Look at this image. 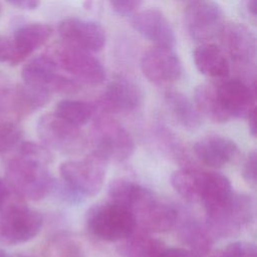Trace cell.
Masks as SVG:
<instances>
[{
	"label": "cell",
	"instance_id": "21",
	"mask_svg": "<svg viewBox=\"0 0 257 257\" xmlns=\"http://www.w3.org/2000/svg\"><path fill=\"white\" fill-rule=\"evenodd\" d=\"M193 58L197 69L208 77L220 80L230 74V61L223 49L215 43L204 42L198 45Z\"/></svg>",
	"mask_w": 257,
	"mask_h": 257
},
{
	"label": "cell",
	"instance_id": "7",
	"mask_svg": "<svg viewBox=\"0 0 257 257\" xmlns=\"http://www.w3.org/2000/svg\"><path fill=\"white\" fill-rule=\"evenodd\" d=\"M37 135L47 149L64 155L81 153L86 146L85 135L54 112L45 113L37 122Z\"/></svg>",
	"mask_w": 257,
	"mask_h": 257
},
{
	"label": "cell",
	"instance_id": "4",
	"mask_svg": "<svg viewBox=\"0 0 257 257\" xmlns=\"http://www.w3.org/2000/svg\"><path fill=\"white\" fill-rule=\"evenodd\" d=\"M92 154L105 163L122 162L135 151V142L130 133L115 119L99 115L93 126Z\"/></svg>",
	"mask_w": 257,
	"mask_h": 257
},
{
	"label": "cell",
	"instance_id": "36",
	"mask_svg": "<svg viewBox=\"0 0 257 257\" xmlns=\"http://www.w3.org/2000/svg\"><path fill=\"white\" fill-rule=\"evenodd\" d=\"M256 160H257V155H256V152L253 151L248 155L242 169L243 178L251 184H255L256 182V163H257Z\"/></svg>",
	"mask_w": 257,
	"mask_h": 257
},
{
	"label": "cell",
	"instance_id": "41",
	"mask_svg": "<svg viewBox=\"0 0 257 257\" xmlns=\"http://www.w3.org/2000/svg\"><path fill=\"white\" fill-rule=\"evenodd\" d=\"M177 1L180 2V3H182V4H185V5L187 6V5L192 4V3H194V2H196V1H198V0H177Z\"/></svg>",
	"mask_w": 257,
	"mask_h": 257
},
{
	"label": "cell",
	"instance_id": "35",
	"mask_svg": "<svg viewBox=\"0 0 257 257\" xmlns=\"http://www.w3.org/2000/svg\"><path fill=\"white\" fill-rule=\"evenodd\" d=\"M15 48L12 38L0 35V62H9L13 65Z\"/></svg>",
	"mask_w": 257,
	"mask_h": 257
},
{
	"label": "cell",
	"instance_id": "27",
	"mask_svg": "<svg viewBox=\"0 0 257 257\" xmlns=\"http://www.w3.org/2000/svg\"><path fill=\"white\" fill-rule=\"evenodd\" d=\"M119 247L122 257H160L166 248L164 243L147 234L134 233Z\"/></svg>",
	"mask_w": 257,
	"mask_h": 257
},
{
	"label": "cell",
	"instance_id": "22",
	"mask_svg": "<svg viewBox=\"0 0 257 257\" xmlns=\"http://www.w3.org/2000/svg\"><path fill=\"white\" fill-rule=\"evenodd\" d=\"M194 104L202 117L215 122H226L231 117L220 100L217 83L199 84L194 92Z\"/></svg>",
	"mask_w": 257,
	"mask_h": 257
},
{
	"label": "cell",
	"instance_id": "25",
	"mask_svg": "<svg viewBox=\"0 0 257 257\" xmlns=\"http://www.w3.org/2000/svg\"><path fill=\"white\" fill-rule=\"evenodd\" d=\"M179 235L190 250L198 256L207 254L213 244V236L207 226L195 219H186L180 226Z\"/></svg>",
	"mask_w": 257,
	"mask_h": 257
},
{
	"label": "cell",
	"instance_id": "15",
	"mask_svg": "<svg viewBox=\"0 0 257 257\" xmlns=\"http://www.w3.org/2000/svg\"><path fill=\"white\" fill-rule=\"evenodd\" d=\"M217 90L223 107L231 118L246 116L255 107V82L241 77L223 78L217 83Z\"/></svg>",
	"mask_w": 257,
	"mask_h": 257
},
{
	"label": "cell",
	"instance_id": "18",
	"mask_svg": "<svg viewBox=\"0 0 257 257\" xmlns=\"http://www.w3.org/2000/svg\"><path fill=\"white\" fill-rule=\"evenodd\" d=\"M196 157L205 165L213 168H222L230 164L239 153L236 143L226 137L207 136L193 147Z\"/></svg>",
	"mask_w": 257,
	"mask_h": 257
},
{
	"label": "cell",
	"instance_id": "14",
	"mask_svg": "<svg viewBox=\"0 0 257 257\" xmlns=\"http://www.w3.org/2000/svg\"><path fill=\"white\" fill-rule=\"evenodd\" d=\"M136 222L148 232H167L178 221L177 209L157 199L151 191L132 210Z\"/></svg>",
	"mask_w": 257,
	"mask_h": 257
},
{
	"label": "cell",
	"instance_id": "16",
	"mask_svg": "<svg viewBox=\"0 0 257 257\" xmlns=\"http://www.w3.org/2000/svg\"><path fill=\"white\" fill-rule=\"evenodd\" d=\"M134 29L157 46L174 47L176 37L166 15L157 8L136 13L132 19Z\"/></svg>",
	"mask_w": 257,
	"mask_h": 257
},
{
	"label": "cell",
	"instance_id": "44",
	"mask_svg": "<svg viewBox=\"0 0 257 257\" xmlns=\"http://www.w3.org/2000/svg\"><path fill=\"white\" fill-rule=\"evenodd\" d=\"M1 12H2V7H1V3H0V15H1Z\"/></svg>",
	"mask_w": 257,
	"mask_h": 257
},
{
	"label": "cell",
	"instance_id": "29",
	"mask_svg": "<svg viewBox=\"0 0 257 257\" xmlns=\"http://www.w3.org/2000/svg\"><path fill=\"white\" fill-rule=\"evenodd\" d=\"M54 113L67 122L80 127L91 119L94 107L85 101L62 99L55 105Z\"/></svg>",
	"mask_w": 257,
	"mask_h": 257
},
{
	"label": "cell",
	"instance_id": "12",
	"mask_svg": "<svg viewBox=\"0 0 257 257\" xmlns=\"http://www.w3.org/2000/svg\"><path fill=\"white\" fill-rule=\"evenodd\" d=\"M141 69L144 76L157 85L174 83L181 78L183 72L182 62L173 47L157 45L143 54Z\"/></svg>",
	"mask_w": 257,
	"mask_h": 257
},
{
	"label": "cell",
	"instance_id": "42",
	"mask_svg": "<svg viewBox=\"0 0 257 257\" xmlns=\"http://www.w3.org/2000/svg\"><path fill=\"white\" fill-rule=\"evenodd\" d=\"M0 257H7L6 254H5V252H4L3 250H1V249H0Z\"/></svg>",
	"mask_w": 257,
	"mask_h": 257
},
{
	"label": "cell",
	"instance_id": "8",
	"mask_svg": "<svg viewBox=\"0 0 257 257\" xmlns=\"http://www.w3.org/2000/svg\"><path fill=\"white\" fill-rule=\"evenodd\" d=\"M51 57L62 71L79 84L95 86L101 84L105 79V70L102 64L91 52L64 43L55 47Z\"/></svg>",
	"mask_w": 257,
	"mask_h": 257
},
{
	"label": "cell",
	"instance_id": "10",
	"mask_svg": "<svg viewBox=\"0 0 257 257\" xmlns=\"http://www.w3.org/2000/svg\"><path fill=\"white\" fill-rule=\"evenodd\" d=\"M224 23L223 11L213 0H198L186 6L185 26L197 41L204 43L218 37Z\"/></svg>",
	"mask_w": 257,
	"mask_h": 257
},
{
	"label": "cell",
	"instance_id": "43",
	"mask_svg": "<svg viewBox=\"0 0 257 257\" xmlns=\"http://www.w3.org/2000/svg\"><path fill=\"white\" fill-rule=\"evenodd\" d=\"M15 257H29V256H26V255H17Z\"/></svg>",
	"mask_w": 257,
	"mask_h": 257
},
{
	"label": "cell",
	"instance_id": "38",
	"mask_svg": "<svg viewBox=\"0 0 257 257\" xmlns=\"http://www.w3.org/2000/svg\"><path fill=\"white\" fill-rule=\"evenodd\" d=\"M41 0H6V2L16 8L23 10H34L36 9Z\"/></svg>",
	"mask_w": 257,
	"mask_h": 257
},
{
	"label": "cell",
	"instance_id": "24",
	"mask_svg": "<svg viewBox=\"0 0 257 257\" xmlns=\"http://www.w3.org/2000/svg\"><path fill=\"white\" fill-rule=\"evenodd\" d=\"M232 192L231 183L226 176L217 172L201 171L200 202L205 208L222 202Z\"/></svg>",
	"mask_w": 257,
	"mask_h": 257
},
{
	"label": "cell",
	"instance_id": "3",
	"mask_svg": "<svg viewBox=\"0 0 257 257\" xmlns=\"http://www.w3.org/2000/svg\"><path fill=\"white\" fill-rule=\"evenodd\" d=\"M86 228L95 238L115 242L131 236L137 226L134 214L112 202L95 204L86 214Z\"/></svg>",
	"mask_w": 257,
	"mask_h": 257
},
{
	"label": "cell",
	"instance_id": "39",
	"mask_svg": "<svg viewBox=\"0 0 257 257\" xmlns=\"http://www.w3.org/2000/svg\"><path fill=\"white\" fill-rule=\"evenodd\" d=\"M244 11L252 18H256V0H242Z\"/></svg>",
	"mask_w": 257,
	"mask_h": 257
},
{
	"label": "cell",
	"instance_id": "32",
	"mask_svg": "<svg viewBox=\"0 0 257 257\" xmlns=\"http://www.w3.org/2000/svg\"><path fill=\"white\" fill-rule=\"evenodd\" d=\"M51 192H54L56 197H58L62 202L67 203L69 205L80 204L85 199L82 195H80L77 191H75L61 179L59 182L54 180Z\"/></svg>",
	"mask_w": 257,
	"mask_h": 257
},
{
	"label": "cell",
	"instance_id": "17",
	"mask_svg": "<svg viewBox=\"0 0 257 257\" xmlns=\"http://www.w3.org/2000/svg\"><path fill=\"white\" fill-rule=\"evenodd\" d=\"M143 101L141 88L131 80L118 78L110 81L103 92L101 106L106 112H131Z\"/></svg>",
	"mask_w": 257,
	"mask_h": 257
},
{
	"label": "cell",
	"instance_id": "40",
	"mask_svg": "<svg viewBox=\"0 0 257 257\" xmlns=\"http://www.w3.org/2000/svg\"><path fill=\"white\" fill-rule=\"evenodd\" d=\"M248 124H249V131L253 137L256 136V108L251 110L247 115Z\"/></svg>",
	"mask_w": 257,
	"mask_h": 257
},
{
	"label": "cell",
	"instance_id": "33",
	"mask_svg": "<svg viewBox=\"0 0 257 257\" xmlns=\"http://www.w3.org/2000/svg\"><path fill=\"white\" fill-rule=\"evenodd\" d=\"M23 201V199L9 186V184L0 178V212L7 206Z\"/></svg>",
	"mask_w": 257,
	"mask_h": 257
},
{
	"label": "cell",
	"instance_id": "19",
	"mask_svg": "<svg viewBox=\"0 0 257 257\" xmlns=\"http://www.w3.org/2000/svg\"><path fill=\"white\" fill-rule=\"evenodd\" d=\"M50 99V93L26 83L11 86L4 103V113L14 117L25 116L42 106Z\"/></svg>",
	"mask_w": 257,
	"mask_h": 257
},
{
	"label": "cell",
	"instance_id": "9",
	"mask_svg": "<svg viewBox=\"0 0 257 257\" xmlns=\"http://www.w3.org/2000/svg\"><path fill=\"white\" fill-rule=\"evenodd\" d=\"M105 162L91 154L83 160L67 161L60 165V179L84 198L99 193L105 179Z\"/></svg>",
	"mask_w": 257,
	"mask_h": 257
},
{
	"label": "cell",
	"instance_id": "13",
	"mask_svg": "<svg viewBox=\"0 0 257 257\" xmlns=\"http://www.w3.org/2000/svg\"><path fill=\"white\" fill-rule=\"evenodd\" d=\"M57 30L64 43L88 52L100 51L105 45V31L93 21L69 17L59 22Z\"/></svg>",
	"mask_w": 257,
	"mask_h": 257
},
{
	"label": "cell",
	"instance_id": "26",
	"mask_svg": "<svg viewBox=\"0 0 257 257\" xmlns=\"http://www.w3.org/2000/svg\"><path fill=\"white\" fill-rule=\"evenodd\" d=\"M149 189L126 179H115L109 183V201L132 212L136 205L149 193Z\"/></svg>",
	"mask_w": 257,
	"mask_h": 257
},
{
	"label": "cell",
	"instance_id": "5",
	"mask_svg": "<svg viewBox=\"0 0 257 257\" xmlns=\"http://www.w3.org/2000/svg\"><path fill=\"white\" fill-rule=\"evenodd\" d=\"M60 68L50 54H42L30 59L22 68L23 82L49 92L74 93L81 87L68 74L60 72Z\"/></svg>",
	"mask_w": 257,
	"mask_h": 257
},
{
	"label": "cell",
	"instance_id": "34",
	"mask_svg": "<svg viewBox=\"0 0 257 257\" xmlns=\"http://www.w3.org/2000/svg\"><path fill=\"white\" fill-rule=\"evenodd\" d=\"M111 8L119 15H131L140 7L142 0H108Z\"/></svg>",
	"mask_w": 257,
	"mask_h": 257
},
{
	"label": "cell",
	"instance_id": "30",
	"mask_svg": "<svg viewBox=\"0 0 257 257\" xmlns=\"http://www.w3.org/2000/svg\"><path fill=\"white\" fill-rule=\"evenodd\" d=\"M22 130L10 118L0 117V156L16 148L21 142Z\"/></svg>",
	"mask_w": 257,
	"mask_h": 257
},
{
	"label": "cell",
	"instance_id": "28",
	"mask_svg": "<svg viewBox=\"0 0 257 257\" xmlns=\"http://www.w3.org/2000/svg\"><path fill=\"white\" fill-rule=\"evenodd\" d=\"M200 175L201 171L180 169L173 172L171 185L174 190L187 202H200Z\"/></svg>",
	"mask_w": 257,
	"mask_h": 257
},
{
	"label": "cell",
	"instance_id": "2",
	"mask_svg": "<svg viewBox=\"0 0 257 257\" xmlns=\"http://www.w3.org/2000/svg\"><path fill=\"white\" fill-rule=\"evenodd\" d=\"M206 226L213 237H230L240 232L253 219L252 198L232 192L222 202L205 208Z\"/></svg>",
	"mask_w": 257,
	"mask_h": 257
},
{
	"label": "cell",
	"instance_id": "11",
	"mask_svg": "<svg viewBox=\"0 0 257 257\" xmlns=\"http://www.w3.org/2000/svg\"><path fill=\"white\" fill-rule=\"evenodd\" d=\"M220 47L230 62L239 68H250L256 57V38L252 31L238 22L224 23L219 35Z\"/></svg>",
	"mask_w": 257,
	"mask_h": 257
},
{
	"label": "cell",
	"instance_id": "37",
	"mask_svg": "<svg viewBox=\"0 0 257 257\" xmlns=\"http://www.w3.org/2000/svg\"><path fill=\"white\" fill-rule=\"evenodd\" d=\"M160 257H200L193 251L184 248H165Z\"/></svg>",
	"mask_w": 257,
	"mask_h": 257
},
{
	"label": "cell",
	"instance_id": "1",
	"mask_svg": "<svg viewBox=\"0 0 257 257\" xmlns=\"http://www.w3.org/2000/svg\"><path fill=\"white\" fill-rule=\"evenodd\" d=\"M48 165L15 149L5 164L6 182L22 199L41 200L51 193L54 183Z\"/></svg>",
	"mask_w": 257,
	"mask_h": 257
},
{
	"label": "cell",
	"instance_id": "23",
	"mask_svg": "<svg viewBox=\"0 0 257 257\" xmlns=\"http://www.w3.org/2000/svg\"><path fill=\"white\" fill-rule=\"evenodd\" d=\"M165 101L173 118L184 128L194 131L202 124V115L195 104L182 92L168 91L165 95Z\"/></svg>",
	"mask_w": 257,
	"mask_h": 257
},
{
	"label": "cell",
	"instance_id": "20",
	"mask_svg": "<svg viewBox=\"0 0 257 257\" xmlns=\"http://www.w3.org/2000/svg\"><path fill=\"white\" fill-rule=\"evenodd\" d=\"M53 28L45 23H30L18 27L13 34L15 58L13 65H17L44 45L52 36Z\"/></svg>",
	"mask_w": 257,
	"mask_h": 257
},
{
	"label": "cell",
	"instance_id": "6",
	"mask_svg": "<svg viewBox=\"0 0 257 257\" xmlns=\"http://www.w3.org/2000/svg\"><path fill=\"white\" fill-rule=\"evenodd\" d=\"M41 214L26 207L23 201L13 203L0 212V241L7 245L26 243L41 231Z\"/></svg>",
	"mask_w": 257,
	"mask_h": 257
},
{
	"label": "cell",
	"instance_id": "31",
	"mask_svg": "<svg viewBox=\"0 0 257 257\" xmlns=\"http://www.w3.org/2000/svg\"><path fill=\"white\" fill-rule=\"evenodd\" d=\"M211 257H256V247L249 242H233L218 250Z\"/></svg>",
	"mask_w": 257,
	"mask_h": 257
}]
</instances>
